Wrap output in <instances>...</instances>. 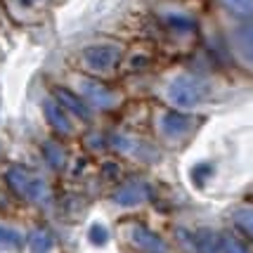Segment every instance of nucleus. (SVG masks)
Here are the masks:
<instances>
[{
	"label": "nucleus",
	"instance_id": "4be33fe9",
	"mask_svg": "<svg viewBox=\"0 0 253 253\" xmlns=\"http://www.w3.org/2000/svg\"><path fill=\"white\" fill-rule=\"evenodd\" d=\"M104 175H107V177H119V175H121V168H119V166H116V164H104Z\"/></svg>",
	"mask_w": 253,
	"mask_h": 253
},
{
	"label": "nucleus",
	"instance_id": "9d476101",
	"mask_svg": "<svg viewBox=\"0 0 253 253\" xmlns=\"http://www.w3.org/2000/svg\"><path fill=\"white\" fill-rule=\"evenodd\" d=\"M43 114H45V119H47V123H50L59 135H71L74 126H71V121H69V114L57 104L55 99H45L43 102Z\"/></svg>",
	"mask_w": 253,
	"mask_h": 253
},
{
	"label": "nucleus",
	"instance_id": "9b49d317",
	"mask_svg": "<svg viewBox=\"0 0 253 253\" xmlns=\"http://www.w3.org/2000/svg\"><path fill=\"white\" fill-rule=\"evenodd\" d=\"M192 126V119L187 114H180V111H166L164 119H161V130L168 137H180L185 135Z\"/></svg>",
	"mask_w": 253,
	"mask_h": 253
},
{
	"label": "nucleus",
	"instance_id": "1a4fd4ad",
	"mask_svg": "<svg viewBox=\"0 0 253 253\" xmlns=\"http://www.w3.org/2000/svg\"><path fill=\"white\" fill-rule=\"evenodd\" d=\"M55 99L62 109L69 111V114H74L81 121H88L90 119V107L85 104V99H81L78 95H74L69 88H55Z\"/></svg>",
	"mask_w": 253,
	"mask_h": 253
},
{
	"label": "nucleus",
	"instance_id": "2eb2a0df",
	"mask_svg": "<svg viewBox=\"0 0 253 253\" xmlns=\"http://www.w3.org/2000/svg\"><path fill=\"white\" fill-rule=\"evenodd\" d=\"M24 246V234L12 230L7 225H0V251H17Z\"/></svg>",
	"mask_w": 253,
	"mask_h": 253
},
{
	"label": "nucleus",
	"instance_id": "dca6fc26",
	"mask_svg": "<svg viewBox=\"0 0 253 253\" xmlns=\"http://www.w3.org/2000/svg\"><path fill=\"white\" fill-rule=\"evenodd\" d=\"M222 7L237 19H253V0H222Z\"/></svg>",
	"mask_w": 253,
	"mask_h": 253
},
{
	"label": "nucleus",
	"instance_id": "6e6552de",
	"mask_svg": "<svg viewBox=\"0 0 253 253\" xmlns=\"http://www.w3.org/2000/svg\"><path fill=\"white\" fill-rule=\"evenodd\" d=\"M232 47L244 64L253 66V24H242L232 33Z\"/></svg>",
	"mask_w": 253,
	"mask_h": 253
},
{
	"label": "nucleus",
	"instance_id": "aec40b11",
	"mask_svg": "<svg viewBox=\"0 0 253 253\" xmlns=\"http://www.w3.org/2000/svg\"><path fill=\"white\" fill-rule=\"evenodd\" d=\"M88 239H90V244H95V246H104V244L109 242V232H107L104 225L92 222V227L88 230Z\"/></svg>",
	"mask_w": 253,
	"mask_h": 253
},
{
	"label": "nucleus",
	"instance_id": "7ed1b4c3",
	"mask_svg": "<svg viewBox=\"0 0 253 253\" xmlns=\"http://www.w3.org/2000/svg\"><path fill=\"white\" fill-rule=\"evenodd\" d=\"M123 57V50L119 45L114 43H99V45H90L83 50V62L88 69L92 71H99V74H104V71H114L119 62H121Z\"/></svg>",
	"mask_w": 253,
	"mask_h": 253
},
{
	"label": "nucleus",
	"instance_id": "a211bd4d",
	"mask_svg": "<svg viewBox=\"0 0 253 253\" xmlns=\"http://www.w3.org/2000/svg\"><path fill=\"white\" fill-rule=\"evenodd\" d=\"M234 225L244 232V234H249L253 239V206H242V209L234 211Z\"/></svg>",
	"mask_w": 253,
	"mask_h": 253
},
{
	"label": "nucleus",
	"instance_id": "412c9836",
	"mask_svg": "<svg viewBox=\"0 0 253 253\" xmlns=\"http://www.w3.org/2000/svg\"><path fill=\"white\" fill-rule=\"evenodd\" d=\"M211 173H213V166L211 164H199L192 168V180H194L197 185H204V180L211 177Z\"/></svg>",
	"mask_w": 253,
	"mask_h": 253
},
{
	"label": "nucleus",
	"instance_id": "ddd939ff",
	"mask_svg": "<svg viewBox=\"0 0 253 253\" xmlns=\"http://www.w3.org/2000/svg\"><path fill=\"white\" fill-rule=\"evenodd\" d=\"M43 156H45V161H47V166H50V168H55V170H62V168L66 166L64 147H62L59 142H55V140L43 142Z\"/></svg>",
	"mask_w": 253,
	"mask_h": 253
},
{
	"label": "nucleus",
	"instance_id": "f3484780",
	"mask_svg": "<svg viewBox=\"0 0 253 253\" xmlns=\"http://www.w3.org/2000/svg\"><path fill=\"white\" fill-rule=\"evenodd\" d=\"M29 244H31L33 253H50L55 239H52V234L47 230H33L31 234H29Z\"/></svg>",
	"mask_w": 253,
	"mask_h": 253
},
{
	"label": "nucleus",
	"instance_id": "20e7f679",
	"mask_svg": "<svg viewBox=\"0 0 253 253\" xmlns=\"http://www.w3.org/2000/svg\"><path fill=\"white\" fill-rule=\"evenodd\" d=\"M78 88H81V95H83L88 107H95V109H114L119 104V95L114 90H109L97 78L81 76L78 78Z\"/></svg>",
	"mask_w": 253,
	"mask_h": 253
},
{
	"label": "nucleus",
	"instance_id": "f257e3e1",
	"mask_svg": "<svg viewBox=\"0 0 253 253\" xmlns=\"http://www.w3.org/2000/svg\"><path fill=\"white\" fill-rule=\"evenodd\" d=\"M5 182L12 189V194H17L24 201H31V204H47L50 201L47 182L26 166H10L5 170Z\"/></svg>",
	"mask_w": 253,
	"mask_h": 253
},
{
	"label": "nucleus",
	"instance_id": "4468645a",
	"mask_svg": "<svg viewBox=\"0 0 253 253\" xmlns=\"http://www.w3.org/2000/svg\"><path fill=\"white\" fill-rule=\"evenodd\" d=\"M164 24L175 33H194L197 31V22L187 17V14H177V12H168L164 14Z\"/></svg>",
	"mask_w": 253,
	"mask_h": 253
},
{
	"label": "nucleus",
	"instance_id": "39448f33",
	"mask_svg": "<svg viewBox=\"0 0 253 253\" xmlns=\"http://www.w3.org/2000/svg\"><path fill=\"white\" fill-rule=\"evenodd\" d=\"M152 194V189L147 182L142 180H130V182H126L121 187L114 192V201L119 204V206H137V204H142L147 201Z\"/></svg>",
	"mask_w": 253,
	"mask_h": 253
},
{
	"label": "nucleus",
	"instance_id": "6ab92c4d",
	"mask_svg": "<svg viewBox=\"0 0 253 253\" xmlns=\"http://www.w3.org/2000/svg\"><path fill=\"white\" fill-rule=\"evenodd\" d=\"M220 246H222V253H251L249 246H246L237 234H232V232L220 234Z\"/></svg>",
	"mask_w": 253,
	"mask_h": 253
},
{
	"label": "nucleus",
	"instance_id": "423d86ee",
	"mask_svg": "<svg viewBox=\"0 0 253 253\" xmlns=\"http://www.w3.org/2000/svg\"><path fill=\"white\" fill-rule=\"evenodd\" d=\"M109 142L114 149H119V152H123V154H130V156H142V159H156V149H152L147 142H142V140H135V137H130V135H111Z\"/></svg>",
	"mask_w": 253,
	"mask_h": 253
},
{
	"label": "nucleus",
	"instance_id": "f8f14e48",
	"mask_svg": "<svg viewBox=\"0 0 253 253\" xmlns=\"http://www.w3.org/2000/svg\"><path fill=\"white\" fill-rule=\"evenodd\" d=\"M194 251L197 253H222L220 234L213 230H199L194 234Z\"/></svg>",
	"mask_w": 253,
	"mask_h": 253
},
{
	"label": "nucleus",
	"instance_id": "0eeeda50",
	"mask_svg": "<svg viewBox=\"0 0 253 253\" xmlns=\"http://www.w3.org/2000/svg\"><path fill=\"white\" fill-rule=\"evenodd\" d=\"M128 234H130V242L135 244L137 249H142L144 253H164L166 251L164 239H161L156 232L149 230V227H144V225H132L130 230H128Z\"/></svg>",
	"mask_w": 253,
	"mask_h": 253
},
{
	"label": "nucleus",
	"instance_id": "f03ea898",
	"mask_svg": "<svg viewBox=\"0 0 253 253\" xmlns=\"http://www.w3.org/2000/svg\"><path fill=\"white\" fill-rule=\"evenodd\" d=\"M168 99L180 107V109H194L199 107L206 95H209V85L201 81V78L192 76V74H180L175 76L170 83H168V90H166Z\"/></svg>",
	"mask_w": 253,
	"mask_h": 253
}]
</instances>
